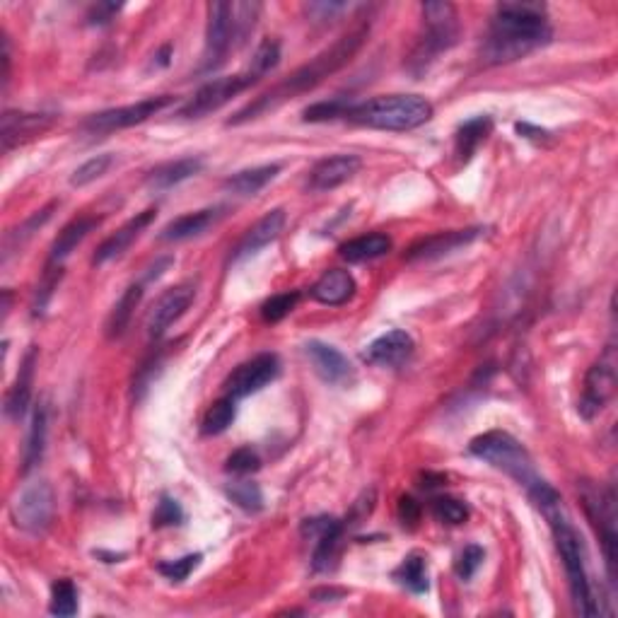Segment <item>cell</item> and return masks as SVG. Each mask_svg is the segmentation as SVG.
<instances>
[{"mask_svg": "<svg viewBox=\"0 0 618 618\" xmlns=\"http://www.w3.org/2000/svg\"><path fill=\"white\" fill-rule=\"evenodd\" d=\"M184 522V510L182 505L177 503L174 498H169V495H162L160 503H157L155 512H153V527H177V524Z\"/></svg>", "mask_w": 618, "mask_h": 618, "instance_id": "obj_45", "label": "cell"}, {"mask_svg": "<svg viewBox=\"0 0 618 618\" xmlns=\"http://www.w3.org/2000/svg\"><path fill=\"white\" fill-rule=\"evenodd\" d=\"M54 211H56V203H51V206H46V208H42V211L34 213L32 218L25 220V225L17 227V232H10L8 239H5V247H8V244H13L15 239H17V247H20L25 239H29L34 235V232L39 230V227H42L44 223H49V218L54 215Z\"/></svg>", "mask_w": 618, "mask_h": 618, "instance_id": "obj_47", "label": "cell"}, {"mask_svg": "<svg viewBox=\"0 0 618 618\" xmlns=\"http://www.w3.org/2000/svg\"><path fill=\"white\" fill-rule=\"evenodd\" d=\"M54 517V491L46 481L29 483V486L15 498L13 520L22 532L42 534L49 529Z\"/></svg>", "mask_w": 618, "mask_h": 618, "instance_id": "obj_12", "label": "cell"}, {"mask_svg": "<svg viewBox=\"0 0 618 618\" xmlns=\"http://www.w3.org/2000/svg\"><path fill=\"white\" fill-rule=\"evenodd\" d=\"M416 343L406 331H387V334L375 338L370 346L363 351V360L367 365L375 367H401L413 358Z\"/></svg>", "mask_w": 618, "mask_h": 618, "instance_id": "obj_19", "label": "cell"}, {"mask_svg": "<svg viewBox=\"0 0 618 618\" xmlns=\"http://www.w3.org/2000/svg\"><path fill=\"white\" fill-rule=\"evenodd\" d=\"M194 300H196V285L189 281L165 290V293L157 297V302L148 314V336L155 338V341L165 336L169 326L182 317Z\"/></svg>", "mask_w": 618, "mask_h": 618, "instance_id": "obj_15", "label": "cell"}, {"mask_svg": "<svg viewBox=\"0 0 618 618\" xmlns=\"http://www.w3.org/2000/svg\"><path fill=\"white\" fill-rule=\"evenodd\" d=\"M174 46L172 44H165L160 51L153 56V68H167L169 66V56H172Z\"/></svg>", "mask_w": 618, "mask_h": 618, "instance_id": "obj_52", "label": "cell"}, {"mask_svg": "<svg viewBox=\"0 0 618 618\" xmlns=\"http://www.w3.org/2000/svg\"><path fill=\"white\" fill-rule=\"evenodd\" d=\"M227 498L244 512H261L264 510V493L252 481H235L227 486Z\"/></svg>", "mask_w": 618, "mask_h": 618, "instance_id": "obj_36", "label": "cell"}, {"mask_svg": "<svg viewBox=\"0 0 618 618\" xmlns=\"http://www.w3.org/2000/svg\"><path fill=\"white\" fill-rule=\"evenodd\" d=\"M367 34H370V25H358V27L348 29V32L343 34L341 39H336L329 49H324L322 54L314 56L312 61L297 68L295 73H290L288 78L281 80L278 85H273L271 90L264 92V95L256 97L252 104H247L242 112H237L235 116H232V119L227 121V126H239V124H247V121L259 119V116H264L268 112H273V109L281 107V104L288 102V99H293L297 95H305V92L314 90L317 85H322L326 78H331V75L341 71V68H346L348 63L353 61L355 54L363 49Z\"/></svg>", "mask_w": 618, "mask_h": 618, "instance_id": "obj_1", "label": "cell"}, {"mask_svg": "<svg viewBox=\"0 0 618 618\" xmlns=\"http://www.w3.org/2000/svg\"><path fill=\"white\" fill-rule=\"evenodd\" d=\"M491 131H493L491 116H474V119L464 121V124L457 128V136H454V153H457V157L464 162V165L474 157L478 145L491 136Z\"/></svg>", "mask_w": 618, "mask_h": 618, "instance_id": "obj_30", "label": "cell"}, {"mask_svg": "<svg viewBox=\"0 0 618 618\" xmlns=\"http://www.w3.org/2000/svg\"><path fill=\"white\" fill-rule=\"evenodd\" d=\"M143 300V285H128V288L124 290V295L119 297V302H116L112 312H109L107 317V336L109 338H121L126 334L128 324H131L133 319V312H136V307L141 305Z\"/></svg>", "mask_w": 618, "mask_h": 618, "instance_id": "obj_32", "label": "cell"}, {"mask_svg": "<svg viewBox=\"0 0 618 618\" xmlns=\"http://www.w3.org/2000/svg\"><path fill=\"white\" fill-rule=\"evenodd\" d=\"M394 577L401 587H406V590L413 592V594H425L430 590L428 563H425V558L418 556V553H411V556H406L404 563L396 568Z\"/></svg>", "mask_w": 618, "mask_h": 618, "instance_id": "obj_33", "label": "cell"}, {"mask_svg": "<svg viewBox=\"0 0 618 618\" xmlns=\"http://www.w3.org/2000/svg\"><path fill=\"white\" fill-rule=\"evenodd\" d=\"M278 63H281V44H278L276 39H264V42L259 44V49L254 51L249 71L259 75V78H264V75L271 73Z\"/></svg>", "mask_w": 618, "mask_h": 618, "instance_id": "obj_39", "label": "cell"}, {"mask_svg": "<svg viewBox=\"0 0 618 618\" xmlns=\"http://www.w3.org/2000/svg\"><path fill=\"white\" fill-rule=\"evenodd\" d=\"M281 174V165H261L252 169H242V172L230 174L223 182V189L232 196H256L259 191H264L273 179Z\"/></svg>", "mask_w": 618, "mask_h": 618, "instance_id": "obj_28", "label": "cell"}, {"mask_svg": "<svg viewBox=\"0 0 618 618\" xmlns=\"http://www.w3.org/2000/svg\"><path fill=\"white\" fill-rule=\"evenodd\" d=\"M281 375V360L273 353L254 355L252 360L242 363L225 380V394L232 399H247L261 389L268 387L276 377Z\"/></svg>", "mask_w": 618, "mask_h": 618, "instance_id": "obj_13", "label": "cell"}, {"mask_svg": "<svg viewBox=\"0 0 618 618\" xmlns=\"http://www.w3.org/2000/svg\"><path fill=\"white\" fill-rule=\"evenodd\" d=\"M259 80H261L259 75L249 71V68L244 73L211 80V83L203 85L201 90L184 104L179 116H182V119H203V116L223 109L227 102H232V99L239 95V92L249 90V87L259 83Z\"/></svg>", "mask_w": 618, "mask_h": 618, "instance_id": "obj_9", "label": "cell"}, {"mask_svg": "<svg viewBox=\"0 0 618 618\" xmlns=\"http://www.w3.org/2000/svg\"><path fill=\"white\" fill-rule=\"evenodd\" d=\"M172 102H174L172 95H157V97H145L136 104L104 109V112L87 116L83 131L90 133V136H107V133L121 131V128L138 126L143 124V121H148L150 116L160 114L162 109H167Z\"/></svg>", "mask_w": 618, "mask_h": 618, "instance_id": "obj_8", "label": "cell"}, {"mask_svg": "<svg viewBox=\"0 0 618 618\" xmlns=\"http://www.w3.org/2000/svg\"><path fill=\"white\" fill-rule=\"evenodd\" d=\"M392 252V237L384 232H372V235L355 237L351 242L341 244L338 254L346 259L348 264H365V261L380 259V256Z\"/></svg>", "mask_w": 618, "mask_h": 618, "instance_id": "obj_29", "label": "cell"}, {"mask_svg": "<svg viewBox=\"0 0 618 618\" xmlns=\"http://www.w3.org/2000/svg\"><path fill=\"white\" fill-rule=\"evenodd\" d=\"M230 51H237L235 39V3L208 5L206 51H203L201 73H213L227 61Z\"/></svg>", "mask_w": 618, "mask_h": 618, "instance_id": "obj_7", "label": "cell"}, {"mask_svg": "<svg viewBox=\"0 0 618 618\" xmlns=\"http://www.w3.org/2000/svg\"><path fill=\"white\" fill-rule=\"evenodd\" d=\"M548 10L544 3L532 0H505L495 8V15L483 44V61L491 66L520 61L532 51L551 42Z\"/></svg>", "mask_w": 618, "mask_h": 618, "instance_id": "obj_2", "label": "cell"}, {"mask_svg": "<svg viewBox=\"0 0 618 618\" xmlns=\"http://www.w3.org/2000/svg\"><path fill=\"white\" fill-rule=\"evenodd\" d=\"M121 5L116 3H97L95 8L90 10V15H87V20L92 22V25H107V22L114 20V15L119 13Z\"/></svg>", "mask_w": 618, "mask_h": 618, "instance_id": "obj_50", "label": "cell"}, {"mask_svg": "<svg viewBox=\"0 0 618 618\" xmlns=\"http://www.w3.org/2000/svg\"><path fill=\"white\" fill-rule=\"evenodd\" d=\"M483 558H486V551H483L481 546H464V551L459 553L457 558V565H454V573H457L459 580H471V577L476 575V570L483 565Z\"/></svg>", "mask_w": 618, "mask_h": 618, "instance_id": "obj_46", "label": "cell"}, {"mask_svg": "<svg viewBox=\"0 0 618 618\" xmlns=\"http://www.w3.org/2000/svg\"><path fill=\"white\" fill-rule=\"evenodd\" d=\"M49 611L54 616H75L78 614V590L71 580H56L51 585V604Z\"/></svg>", "mask_w": 618, "mask_h": 618, "instance_id": "obj_35", "label": "cell"}, {"mask_svg": "<svg viewBox=\"0 0 618 618\" xmlns=\"http://www.w3.org/2000/svg\"><path fill=\"white\" fill-rule=\"evenodd\" d=\"M481 235H483L481 227L435 232V235L418 239V242L406 252V261H411V264H418V261H435L440 259V256H447L457 252V249L469 247V244L476 242Z\"/></svg>", "mask_w": 618, "mask_h": 618, "instance_id": "obj_16", "label": "cell"}, {"mask_svg": "<svg viewBox=\"0 0 618 618\" xmlns=\"http://www.w3.org/2000/svg\"><path fill=\"white\" fill-rule=\"evenodd\" d=\"M353 102L348 99H331V102H317L312 107L305 109V121L309 124H322V121H336V119H346L348 109H351Z\"/></svg>", "mask_w": 618, "mask_h": 618, "instance_id": "obj_40", "label": "cell"}, {"mask_svg": "<svg viewBox=\"0 0 618 618\" xmlns=\"http://www.w3.org/2000/svg\"><path fill=\"white\" fill-rule=\"evenodd\" d=\"M541 512H544L548 527H551L553 541H556L558 553H561L565 577H568L570 594H573L577 611H580L582 616H597L599 604L597 599H594L592 580L590 573H587L585 544H582L580 534H577V529L570 524L568 517H565L561 500H556V503L551 505H544L541 507Z\"/></svg>", "mask_w": 618, "mask_h": 618, "instance_id": "obj_3", "label": "cell"}, {"mask_svg": "<svg viewBox=\"0 0 618 618\" xmlns=\"http://www.w3.org/2000/svg\"><path fill=\"white\" fill-rule=\"evenodd\" d=\"M99 225V218H92V215H80L63 227L58 232V237L51 244V254H49V264H63V261L71 256L75 249L83 244V239L90 235L92 230Z\"/></svg>", "mask_w": 618, "mask_h": 618, "instance_id": "obj_27", "label": "cell"}, {"mask_svg": "<svg viewBox=\"0 0 618 618\" xmlns=\"http://www.w3.org/2000/svg\"><path fill=\"white\" fill-rule=\"evenodd\" d=\"M34 367H37V348L32 346L27 351L25 360H22L17 380L13 384V389L8 392V399H5V413H8V418H13V421H20V418L25 416L29 401H32Z\"/></svg>", "mask_w": 618, "mask_h": 618, "instance_id": "obj_25", "label": "cell"}, {"mask_svg": "<svg viewBox=\"0 0 618 618\" xmlns=\"http://www.w3.org/2000/svg\"><path fill=\"white\" fill-rule=\"evenodd\" d=\"M343 532H346V524L338 522L336 517H312V520L302 522V534L314 541L312 568L317 573H326L336 565L343 544Z\"/></svg>", "mask_w": 618, "mask_h": 618, "instance_id": "obj_14", "label": "cell"}, {"mask_svg": "<svg viewBox=\"0 0 618 618\" xmlns=\"http://www.w3.org/2000/svg\"><path fill=\"white\" fill-rule=\"evenodd\" d=\"M300 293L293 290V293H281V295H273L271 300H266L264 305H261V317L266 319V322L276 324L281 322V319L288 317L290 312L297 307V302H300Z\"/></svg>", "mask_w": 618, "mask_h": 618, "instance_id": "obj_41", "label": "cell"}, {"mask_svg": "<svg viewBox=\"0 0 618 618\" xmlns=\"http://www.w3.org/2000/svg\"><path fill=\"white\" fill-rule=\"evenodd\" d=\"M201 553H189V556L177 558V561H165L157 565V573L165 575L172 582H184L194 570L201 565Z\"/></svg>", "mask_w": 618, "mask_h": 618, "instance_id": "obj_43", "label": "cell"}, {"mask_svg": "<svg viewBox=\"0 0 618 618\" xmlns=\"http://www.w3.org/2000/svg\"><path fill=\"white\" fill-rule=\"evenodd\" d=\"M51 114H34V112H5L3 126H0V141H3V153L20 148L54 126Z\"/></svg>", "mask_w": 618, "mask_h": 618, "instance_id": "obj_17", "label": "cell"}, {"mask_svg": "<svg viewBox=\"0 0 618 618\" xmlns=\"http://www.w3.org/2000/svg\"><path fill=\"white\" fill-rule=\"evenodd\" d=\"M305 355L309 358V363H312L314 372H317L326 384H348L353 380L355 372L351 360L338 351V348L329 346V343L309 341L305 343Z\"/></svg>", "mask_w": 618, "mask_h": 618, "instance_id": "obj_21", "label": "cell"}, {"mask_svg": "<svg viewBox=\"0 0 618 618\" xmlns=\"http://www.w3.org/2000/svg\"><path fill=\"white\" fill-rule=\"evenodd\" d=\"M469 450L476 459L503 471L505 476H510L512 481L520 483L527 491L536 481H541V476L534 469L532 454L515 435L505 433V430H488V433L474 437Z\"/></svg>", "mask_w": 618, "mask_h": 618, "instance_id": "obj_5", "label": "cell"}, {"mask_svg": "<svg viewBox=\"0 0 618 618\" xmlns=\"http://www.w3.org/2000/svg\"><path fill=\"white\" fill-rule=\"evenodd\" d=\"M259 469H261V457L259 452L252 450V447H239V450L232 452L225 462L227 474L235 476H249Z\"/></svg>", "mask_w": 618, "mask_h": 618, "instance_id": "obj_42", "label": "cell"}, {"mask_svg": "<svg viewBox=\"0 0 618 618\" xmlns=\"http://www.w3.org/2000/svg\"><path fill=\"white\" fill-rule=\"evenodd\" d=\"M423 22H425V34L421 37V42L416 44L413 49L411 61V71L416 75H421L423 71H428L430 63L435 61L437 56L450 51L454 44H457L459 34V15L457 8L452 3H425L421 8Z\"/></svg>", "mask_w": 618, "mask_h": 618, "instance_id": "obj_6", "label": "cell"}, {"mask_svg": "<svg viewBox=\"0 0 618 618\" xmlns=\"http://www.w3.org/2000/svg\"><path fill=\"white\" fill-rule=\"evenodd\" d=\"M585 500L587 517H590L594 529H597L599 541H602V551L606 558V568H609L611 582H616V493L614 488L599 491L594 486H585L582 491Z\"/></svg>", "mask_w": 618, "mask_h": 618, "instance_id": "obj_10", "label": "cell"}, {"mask_svg": "<svg viewBox=\"0 0 618 618\" xmlns=\"http://www.w3.org/2000/svg\"><path fill=\"white\" fill-rule=\"evenodd\" d=\"M61 276H63L61 264H46L44 278H42V283H39L37 295H34V314H42L44 307L49 305L51 295H54V290L58 288V281H61Z\"/></svg>", "mask_w": 618, "mask_h": 618, "instance_id": "obj_44", "label": "cell"}, {"mask_svg": "<svg viewBox=\"0 0 618 618\" xmlns=\"http://www.w3.org/2000/svg\"><path fill=\"white\" fill-rule=\"evenodd\" d=\"M46 433H49V411L44 404L37 406L32 423H29L25 459H22V474H29L39 462H42L46 450Z\"/></svg>", "mask_w": 618, "mask_h": 618, "instance_id": "obj_31", "label": "cell"}, {"mask_svg": "<svg viewBox=\"0 0 618 618\" xmlns=\"http://www.w3.org/2000/svg\"><path fill=\"white\" fill-rule=\"evenodd\" d=\"M399 520L404 527H416L418 520H421V505L416 503L413 498H401L399 500Z\"/></svg>", "mask_w": 618, "mask_h": 618, "instance_id": "obj_49", "label": "cell"}, {"mask_svg": "<svg viewBox=\"0 0 618 618\" xmlns=\"http://www.w3.org/2000/svg\"><path fill=\"white\" fill-rule=\"evenodd\" d=\"M346 119L377 131H413L433 119V104L421 95H380L351 104Z\"/></svg>", "mask_w": 618, "mask_h": 618, "instance_id": "obj_4", "label": "cell"}, {"mask_svg": "<svg viewBox=\"0 0 618 618\" xmlns=\"http://www.w3.org/2000/svg\"><path fill=\"white\" fill-rule=\"evenodd\" d=\"M153 220H155V211L153 208H148V211L138 213L136 218H131L128 223L121 225L112 237H107L102 244H99L92 264L104 266V264H109V261L119 259V256L128 252V247H131V244L143 235V230L153 223Z\"/></svg>", "mask_w": 618, "mask_h": 618, "instance_id": "obj_22", "label": "cell"}, {"mask_svg": "<svg viewBox=\"0 0 618 618\" xmlns=\"http://www.w3.org/2000/svg\"><path fill=\"white\" fill-rule=\"evenodd\" d=\"M614 394H616V351L614 346H606L602 358L587 370L585 387H582L577 411H580L582 418L592 421V418H597L606 408V404L614 399Z\"/></svg>", "mask_w": 618, "mask_h": 618, "instance_id": "obj_11", "label": "cell"}, {"mask_svg": "<svg viewBox=\"0 0 618 618\" xmlns=\"http://www.w3.org/2000/svg\"><path fill=\"white\" fill-rule=\"evenodd\" d=\"M285 220H288V215H285L283 208H276V211L266 213L264 218L256 220V223L244 232V237L237 242L235 252L230 256L232 264L247 259V256L259 254L261 249L268 247V244L276 242V239L281 237V232L285 230Z\"/></svg>", "mask_w": 618, "mask_h": 618, "instance_id": "obj_20", "label": "cell"}, {"mask_svg": "<svg viewBox=\"0 0 618 618\" xmlns=\"http://www.w3.org/2000/svg\"><path fill=\"white\" fill-rule=\"evenodd\" d=\"M346 10H351V5H346V3H312V5H307V13L314 22L334 20L336 15L346 13Z\"/></svg>", "mask_w": 618, "mask_h": 618, "instance_id": "obj_48", "label": "cell"}, {"mask_svg": "<svg viewBox=\"0 0 618 618\" xmlns=\"http://www.w3.org/2000/svg\"><path fill=\"white\" fill-rule=\"evenodd\" d=\"M355 290H358V285H355V278L351 273L343 271V268H331V271H326L324 276L309 288V295H312V300H317L319 305L341 307L346 305L348 300H353Z\"/></svg>", "mask_w": 618, "mask_h": 618, "instance_id": "obj_24", "label": "cell"}, {"mask_svg": "<svg viewBox=\"0 0 618 618\" xmlns=\"http://www.w3.org/2000/svg\"><path fill=\"white\" fill-rule=\"evenodd\" d=\"M0 61H3V87H8L10 83V42L8 37H3V56H0Z\"/></svg>", "mask_w": 618, "mask_h": 618, "instance_id": "obj_51", "label": "cell"}, {"mask_svg": "<svg viewBox=\"0 0 618 618\" xmlns=\"http://www.w3.org/2000/svg\"><path fill=\"white\" fill-rule=\"evenodd\" d=\"M430 510H433L435 520H440L442 524H452V527L469 520V507H466V503L457 498H450V495L435 498L433 503H430Z\"/></svg>", "mask_w": 618, "mask_h": 618, "instance_id": "obj_37", "label": "cell"}, {"mask_svg": "<svg viewBox=\"0 0 618 618\" xmlns=\"http://www.w3.org/2000/svg\"><path fill=\"white\" fill-rule=\"evenodd\" d=\"M225 215V208H203V211H194L174 218L172 223L165 225L160 232L162 242H186L191 237H201L203 232L218 225V220Z\"/></svg>", "mask_w": 618, "mask_h": 618, "instance_id": "obj_23", "label": "cell"}, {"mask_svg": "<svg viewBox=\"0 0 618 618\" xmlns=\"http://www.w3.org/2000/svg\"><path fill=\"white\" fill-rule=\"evenodd\" d=\"M203 169L201 157H179V160L165 162V165L155 167L153 172L148 174L145 184H148L150 191H169L174 186H179L186 179L196 177L198 172Z\"/></svg>", "mask_w": 618, "mask_h": 618, "instance_id": "obj_26", "label": "cell"}, {"mask_svg": "<svg viewBox=\"0 0 618 618\" xmlns=\"http://www.w3.org/2000/svg\"><path fill=\"white\" fill-rule=\"evenodd\" d=\"M363 167V160L358 155H331L319 160L317 165L309 172L307 186L314 194H322V191H334L341 184L351 182L355 174Z\"/></svg>", "mask_w": 618, "mask_h": 618, "instance_id": "obj_18", "label": "cell"}, {"mask_svg": "<svg viewBox=\"0 0 618 618\" xmlns=\"http://www.w3.org/2000/svg\"><path fill=\"white\" fill-rule=\"evenodd\" d=\"M235 418H237V401L225 394L223 399H218L215 404H211V408L206 411V416H203V423H201L203 435H208V437L223 435L225 430L235 423Z\"/></svg>", "mask_w": 618, "mask_h": 618, "instance_id": "obj_34", "label": "cell"}, {"mask_svg": "<svg viewBox=\"0 0 618 618\" xmlns=\"http://www.w3.org/2000/svg\"><path fill=\"white\" fill-rule=\"evenodd\" d=\"M112 165H114L112 153L92 157V160H87L85 165H80L78 169H75L73 177H71V186H78V189H80V186L97 182L99 177H104V174L109 172V167H112Z\"/></svg>", "mask_w": 618, "mask_h": 618, "instance_id": "obj_38", "label": "cell"}]
</instances>
